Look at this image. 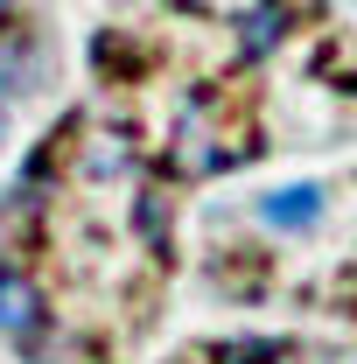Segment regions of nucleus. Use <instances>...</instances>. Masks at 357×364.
I'll return each instance as SVG.
<instances>
[{
  "mask_svg": "<svg viewBox=\"0 0 357 364\" xmlns=\"http://www.w3.org/2000/svg\"><path fill=\"white\" fill-rule=\"evenodd\" d=\"M0 336H14V343L43 336V294H36L28 273H14V267H0Z\"/></svg>",
  "mask_w": 357,
  "mask_h": 364,
  "instance_id": "1",
  "label": "nucleus"
},
{
  "mask_svg": "<svg viewBox=\"0 0 357 364\" xmlns=\"http://www.w3.org/2000/svg\"><path fill=\"white\" fill-rule=\"evenodd\" d=\"M322 182H287V189H267L260 196V218H267L273 231H315L322 225Z\"/></svg>",
  "mask_w": 357,
  "mask_h": 364,
  "instance_id": "2",
  "label": "nucleus"
},
{
  "mask_svg": "<svg viewBox=\"0 0 357 364\" xmlns=\"http://www.w3.org/2000/svg\"><path fill=\"white\" fill-rule=\"evenodd\" d=\"M280 36H287V7H280V0H260V7L238 21V49H245V56H267Z\"/></svg>",
  "mask_w": 357,
  "mask_h": 364,
  "instance_id": "3",
  "label": "nucleus"
},
{
  "mask_svg": "<svg viewBox=\"0 0 357 364\" xmlns=\"http://www.w3.org/2000/svg\"><path fill=\"white\" fill-rule=\"evenodd\" d=\"M273 350H280V343H267V336H245V343H224L218 358H224V364H273Z\"/></svg>",
  "mask_w": 357,
  "mask_h": 364,
  "instance_id": "4",
  "label": "nucleus"
},
{
  "mask_svg": "<svg viewBox=\"0 0 357 364\" xmlns=\"http://www.w3.org/2000/svg\"><path fill=\"white\" fill-rule=\"evenodd\" d=\"M85 168H91V176H112V168H127V140H112V134H105L98 147H91V161H85Z\"/></svg>",
  "mask_w": 357,
  "mask_h": 364,
  "instance_id": "5",
  "label": "nucleus"
},
{
  "mask_svg": "<svg viewBox=\"0 0 357 364\" xmlns=\"http://www.w3.org/2000/svg\"><path fill=\"white\" fill-rule=\"evenodd\" d=\"M0 14H7V0H0Z\"/></svg>",
  "mask_w": 357,
  "mask_h": 364,
  "instance_id": "6",
  "label": "nucleus"
}]
</instances>
